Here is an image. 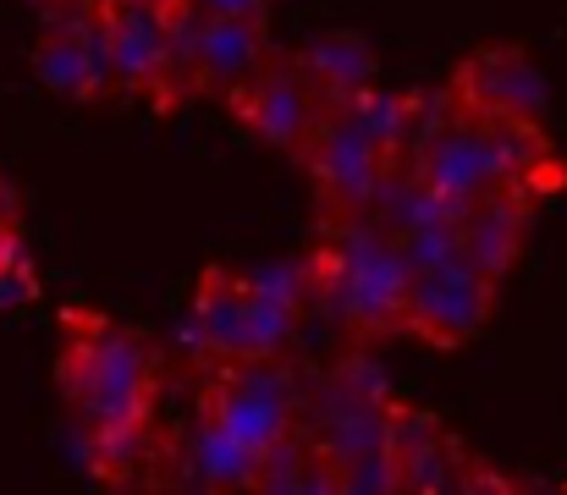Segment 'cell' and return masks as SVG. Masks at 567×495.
Here are the masks:
<instances>
[{
	"instance_id": "cell-1",
	"label": "cell",
	"mask_w": 567,
	"mask_h": 495,
	"mask_svg": "<svg viewBox=\"0 0 567 495\" xmlns=\"http://www.w3.org/2000/svg\"><path fill=\"white\" fill-rule=\"evenodd\" d=\"M166 363L144 330L72 303L55 336V391L72 430H150L161 413Z\"/></svg>"
},
{
	"instance_id": "cell-2",
	"label": "cell",
	"mask_w": 567,
	"mask_h": 495,
	"mask_svg": "<svg viewBox=\"0 0 567 495\" xmlns=\"http://www.w3.org/2000/svg\"><path fill=\"white\" fill-rule=\"evenodd\" d=\"M315 314V276L309 259L276 270H231L209 265L193 281L183 347L193 363H231V358H287L303 320Z\"/></svg>"
},
{
	"instance_id": "cell-3",
	"label": "cell",
	"mask_w": 567,
	"mask_h": 495,
	"mask_svg": "<svg viewBox=\"0 0 567 495\" xmlns=\"http://www.w3.org/2000/svg\"><path fill=\"white\" fill-rule=\"evenodd\" d=\"M309 276H315V309L348 336L359 341L402 336L413 265L380 215H320Z\"/></svg>"
},
{
	"instance_id": "cell-4",
	"label": "cell",
	"mask_w": 567,
	"mask_h": 495,
	"mask_svg": "<svg viewBox=\"0 0 567 495\" xmlns=\"http://www.w3.org/2000/svg\"><path fill=\"white\" fill-rule=\"evenodd\" d=\"M198 413L220 424L254 457H270L281 441L303 430L309 385L292 374L287 358H231L198 369Z\"/></svg>"
},
{
	"instance_id": "cell-5",
	"label": "cell",
	"mask_w": 567,
	"mask_h": 495,
	"mask_svg": "<svg viewBox=\"0 0 567 495\" xmlns=\"http://www.w3.org/2000/svg\"><path fill=\"white\" fill-rule=\"evenodd\" d=\"M298 165L309 171V187H315V209L320 215H375L380 187L391 182V171L402 161L391 155V144L364 122L359 100H342V105L326 111L309 155Z\"/></svg>"
},
{
	"instance_id": "cell-6",
	"label": "cell",
	"mask_w": 567,
	"mask_h": 495,
	"mask_svg": "<svg viewBox=\"0 0 567 495\" xmlns=\"http://www.w3.org/2000/svg\"><path fill=\"white\" fill-rule=\"evenodd\" d=\"M44 28L33 39V78L78 105L116 100V66H111V0H55L39 11Z\"/></svg>"
},
{
	"instance_id": "cell-7",
	"label": "cell",
	"mask_w": 567,
	"mask_h": 495,
	"mask_svg": "<svg viewBox=\"0 0 567 495\" xmlns=\"http://www.w3.org/2000/svg\"><path fill=\"white\" fill-rule=\"evenodd\" d=\"M496 292L502 281H491L474 259L452 254V259H435V265H419L413 281H408V309H402V336L435 347V352H452V347H468L480 330L491 326L496 314Z\"/></svg>"
},
{
	"instance_id": "cell-8",
	"label": "cell",
	"mask_w": 567,
	"mask_h": 495,
	"mask_svg": "<svg viewBox=\"0 0 567 495\" xmlns=\"http://www.w3.org/2000/svg\"><path fill=\"white\" fill-rule=\"evenodd\" d=\"M226 111L265 149H276L287 161H303L309 144H315V133H320V122H326V111H331V100L320 94V83L309 78V66L298 61V50H276L270 66L248 89H237V100Z\"/></svg>"
},
{
	"instance_id": "cell-9",
	"label": "cell",
	"mask_w": 567,
	"mask_h": 495,
	"mask_svg": "<svg viewBox=\"0 0 567 495\" xmlns=\"http://www.w3.org/2000/svg\"><path fill=\"white\" fill-rule=\"evenodd\" d=\"M111 66H116V100H144L155 111L188 105L183 89H177L172 6H161V0H111Z\"/></svg>"
},
{
	"instance_id": "cell-10",
	"label": "cell",
	"mask_w": 567,
	"mask_h": 495,
	"mask_svg": "<svg viewBox=\"0 0 567 495\" xmlns=\"http://www.w3.org/2000/svg\"><path fill=\"white\" fill-rule=\"evenodd\" d=\"M446 100L463 116L480 122H546V78L529 61V50L518 44H480L468 50L452 78H446Z\"/></svg>"
},
{
	"instance_id": "cell-11",
	"label": "cell",
	"mask_w": 567,
	"mask_h": 495,
	"mask_svg": "<svg viewBox=\"0 0 567 495\" xmlns=\"http://www.w3.org/2000/svg\"><path fill=\"white\" fill-rule=\"evenodd\" d=\"M413 171L457 209H468L474 198L496 193L502 187V171H496V144H491V122L480 116H463V111H446L441 127L419 144Z\"/></svg>"
},
{
	"instance_id": "cell-12",
	"label": "cell",
	"mask_w": 567,
	"mask_h": 495,
	"mask_svg": "<svg viewBox=\"0 0 567 495\" xmlns=\"http://www.w3.org/2000/svg\"><path fill=\"white\" fill-rule=\"evenodd\" d=\"M391 457L402 468V491H480V485H502L491 474H480V457L463 452V441L424 408L396 402V441Z\"/></svg>"
},
{
	"instance_id": "cell-13",
	"label": "cell",
	"mask_w": 567,
	"mask_h": 495,
	"mask_svg": "<svg viewBox=\"0 0 567 495\" xmlns=\"http://www.w3.org/2000/svg\"><path fill=\"white\" fill-rule=\"evenodd\" d=\"M546 198L524 193V187H496L485 198H474L457 226H463V259H474L491 281H507L513 265L524 259V243H529V226L540 215Z\"/></svg>"
},
{
	"instance_id": "cell-14",
	"label": "cell",
	"mask_w": 567,
	"mask_h": 495,
	"mask_svg": "<svg viewBox=\"0 0 567 495\" xmlns=\"http://www.w3.org/2000/svg\"><path fill=\"white\" fill-rule=\"evenodd\" d=\"M491 144H496V171L502 187H524L535 198L563 193L567 165L546 133V122H491Z\"/></svg>"
},
{
	"instance_id": "cell-15",
	"label": "cell",
	"mask_w": 567,
	"mask_h": 495,
	"mask_svg": "<svg viewBox=\"0 0 567 495\" xmlns=\"http://www.w3.org/2000/svg\"><path fill=\"white\" fill-rule=\"evenodd\" d=\"M177 457H183V485H198V491H254V474H259V457L237 446L204 413H193V430Z\"/></svg>"
},
{
	"instance_id": "cell-16",
	"label": "cell",
	"mask_w": 567,
	"mask_h": 495,
	"mask_svg": "<svg viewBox=\"0 0 567 495\" xmlns=\"http://www.w3.org/2000/svg\"><path fill=\"white\" fill-rule=\"evenodd\" d=\"M298 61L309 66V78L320 83V94H326L331 105L359 100V94H370L380 83L375 50H370L359 33H320V39H309V44L298 50Z\"/></svg>"
},
{
	"instance_id": "cell-17",
	"label": "cell",
	"mask_w": 567,
	"mask_h": 495,
	"mask_svg": "<svg viewBox=\"0 0 567 495\" xmlns=\"http://www.w3.org/2000/svg\"><path fill=\"white\" fill-rule=\"evenodd\" d=\"M33 292H39V276H33V259L22 248V226L0 220V314L33 303Z\"/></svg>"
},
{
	"instance_id": "cell-18",
	"label": "cell",
	"mask_w": 567,
	"mask_h": 495,
	"mask_svg": "<svg viewBox=\"0 0 567 495\" xmlns=\"http://www.w3.org/2000/svg\"><path fill=\"white\" fill-rule=\"evenodd\" d=\"M209 17H270V0H193Z\"/></svg>"
},
{
	"instance_id": "cell-19",
	"label": "cell",
	"mask_w": 567,
	"mask_h": 495,
	"mask_svg": "<svg viewBox=\"0 0 567 495\" xmlns=\"http://www.w3.org/2000/svg\"><path fill=\"white\" fill-rule=\"evenodd\" d=\"M28 6H39V11H50V6H55V0H28Z\"/></svg>"
}]
</instances>
